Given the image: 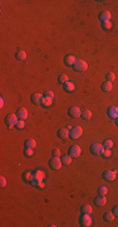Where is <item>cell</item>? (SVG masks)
<instances>
[{
	"mask_svg": "<svg viewBox=\"0 0 118 227\" xmlns=\"http://www.w3.org/2000/svg\"><path fill=\"white\" fill-rule=\"evenodd\" d=\"M44 179V173L41 170H34L33 172V175H32V179H30V183L32 186H34V187H38V184H39L41 180Z\"/></svg>",
	"mask_w": 118,
	"mask_h": 227,
	"instance_id": "cell-1",
	"label": "cell"
},
{
	"mask_svg": "<svg viewBox=\"0 0 118 227\" xmlns=\"http://www.w3.org/2000/svg\"><path fill=\"white\" fill-rule=\"evenodd\" d=\"M73 68L77 71V72H84V71H87V68H88V63L83 60H78L74 63Z\"/></svg>",
	"mask_w": 118,
	"mask_h": 227,
	"instance_id": "cell-2",
	"label": "cell"
},
{
	"mask_svg": "<svg viewBox=\"0 0 118 227\" xmlns=\"http://www.w3.org/2000/svg\"><path fill=\"white\" fill-rule=\"evenodd\" d=\"M82 134H83V129L81 126H74V128H72V130H70L69 138L73 139V140H77V139H79L82 136Z\"/></svg>",
	"mask_w": 118,
	"mask_h": 227,
	"instance_id": "cell-3",
	"label": "cell"
},
{
	"mask_svg": "<svg viewBox=\"0 0 118 227\" xmlns=\"http://www.w3.org/2000/svg\"><path fill=\"white\" fill-rule=\"evenodd\" d=\"M103 150H104L103 144H97V143H94V144L91 145V153L93 155H102Z\"/></svg>",
	"mask_w": 118,
	"mask_h": 227,
	"instance_id": "cell-4",
	"label": "cell"
},
{
	"mask_svg": "<svg viewBox=\"0 0 118 227\" xmlns=\"http://www.w3.org/2000/svg\"><path fill=\"white\" fill-rule=\"evenodd\" d=\"M79 225L82 227H89L92 225V218L89 214H82L79 217Z\"/></svg>",
	"mask_w": 118,
	"mask_h": 227,
	"instance_id": "cell-5",
	"label": "cell"
},
{
	"mask_svg": "<svg viewBox=\"0 0 118 227\" xmlns=\"http://www.w3.org/2000/svg\"><path fill=\"white\" fill-rule=\"evenodd\" d=\"M62 165H63L62 159H59V158H53L52 160L49 162V167L52 168L53 170H59L62 168Z\"/></svg>",
	"mask_w": 118,
	"mask_h": 227,
	"instance_id": "cell-6",
	"label": "cell"
},
{
	"mask_svg": "<svg viewBox=\"0 0 118 227\" xmlns=\"http://www.w3.org/2000/svg\"><path fill=\"white\" fill-rule=\"evenodd\" d=\"M18 115H15V114H10V115H8L5 117V123L8 126H15L16 123H18Z\"/></svg>",
	"mask_w": 118,
	"mask_h": 227,
	"instance_id": "cell-7",
	"label": "cell"
},
{
	"mask_svg": "<svg viewBox=\"0 0 118 227\" xmlns=\"http://www.w3.org/2000/svg\"><path fill=\"white\" fill-rule=\"evenodd\" d=\"M81 153H82V149L78 145H72L69 148V155L72 158H78L81 155Z\"/></svg>",
	"mask_w": 118,
	"mask_h": 227,
	"instance_id": "cell-8",
	"label": "cell"
},
{
	"mask_svg": "<svg viewBox=\"0 0 118 227\" xmlns=\"http://www.w3.org/2000/svg\"><path fill=\"white\" fill-rule=\"evenodd\" d=\"M107 203V198H106V196H102V194H98L94 198V204L96 206H98V207H103L104 204Z\"/></svg>",
	"mask_w": 118,
	"mask_h": 227,
	"instance_id": "cell-9",
	"label": "cell"
},
{
	"mask_svg": "<svg viewBox=\"0 0 118 227\" xmlns=\"http://www.w3.org/2000/svg\"><path fill=\"white\" fill-rule=\"evenodd\" d=\"M70 135V130L68 128H63V129H59L58 130V136L63 139V140H65V139H68Z\"/></svg>",
	"mask_w": 118,
	"mask_h": 227,
	"instance_id": "cell-10",
	"label": "cell"
},
{
	"mask_svg": "<svg viewBox=\"0 0 118 227\" xmlns=\"http://www.w3.org/2000/svg\"><path fill=\"white\" fill-rule=\"evenodd\" d=\"M69 116L70 117H74V119H77V117H81L82 116V111L79 107H70L69 109Z\"/></svg>",
	"mask_w": 118,
	"mask_h": 227,
	"instance_id": "cell-11",
	"label": "cell"
},
{
	"mask_svg": "<svg viewBox=\"0 0 118 227\" xmlns=\"http://www.w3.org/2000/svg\"><path fill=\"white\" fill-rule=\"evenodd\" d=\"M44 99V95H41V94H33L32 95V102L33 104H35V105H41V101H43Z\"/></svg>",
	"mask_w": 118,
	"mask_h": 227,
	"instance_id": "cell-12",
	"label": "cell"
},
{
	"mask_svg": "<svg viewBox=\"0 0 118 227\" xmlns=\"http://www.w3.org/2000/svg\"><path fill=\"white\" fill-rule=\"evenodd\" d=\"M116 177H117V173L114 170H107L103 173V178L106 180H114Z\"/></svg>",
	"mask_w": 118,
	"mask_h": 227,
	"instance_id": "cell-13",
	"label": "cell"
},
{
	"mask_svg": "<svg viewBox=\"0 0 118 227\" xmlns=\"http://www.w3.org/2000/svg\"><path fill=\"white\" fill-rule=\"evenodd\" d=\"M99 20L102 23H104V22H111V13L109 11H102L100 13V15H99Z\"/></svg>",
	"mask_w": 118,
	"mask_h": 227,
	"instance_id": "cell-14",
	"label": "cell"
},
{
	"mask_svg": "<svg viewBox=\"0 0 118 227\" xmlns=\"http://www.w3.org/2000/svg\"><path fill=\"white\" fill-rule=\"evenodd\" d=\"M108 115L112 119H118V107L117 106H111L108 109Z\"/></svg>",
	"mask_w": 118,
	"mask_h": 227,
	"instance_id": "cell-15",
	"label": "cell"
},
{
	"mask_svg": "<svg viewBox=\"0 0 118 227\" xmlns=\"http://www.w3.org/2000/svg\"><path fill=\"white\" fill-rule=\"evenodd\" d=\"M16 114H18V117H19L20 120H25L28 117V111H27V109H24V107L18 109Z\"/></svg>",
	"mask_w": 118,
	"mask_h": 227,
	"instance_id": "cell-16",
	"label": "cell"
},
{
	"mask_svg": "<svg viewBox=\"0 0 118 227\" xmlns=\"http://www.w3.org/2000/svg\"><path fill=\"white\" fill-rule=\"evenodd\" d=\"M15 58L19 61H24L25 58H27V52H25V50H18V52L15 53Z\"/></svg>",
	"mask_w": 118,
	"mask_h": 227,
	"instance_id": "cell-17",
	"label": "cell"
},
{
	"mask_svg": "<svg viewBox=\"0 0 118 227\" xmlns=\"http://www.w3.org/2000/svg\"><path fill=\"white\" fill-rule=\"evenodd\" d=\"M64 62H65V65H68V66H74V63L77 62V60H75L74 56H67L64 58Z\"/></svg>",
	"mask_w": 118,
	"mask_h": 227,
	"instance_id": "cell-18",
	"label": "cell"
},
{
	"mask_svg": "<svg viewBox=\"0 0 118 227\" xmlns=\"http://www.w3.org/2000/svg\"><path fill=\"white\" fill-rule=\"evenodd\" d=\"M81 212H82V214H91L92 213V207L89 204H84V206H82Z\"/></svg>",
	"mask_w": 118,
	"mask_h": 227,
	"instance_id": "cell-19",
	"label": "cell"
},
{
	"mask_svg": "<svg viewBox=\"0 0 118 227\" xmlns=\"http://www.w3.org/2000/svg\"><path fill=\"white\" fill-rule=\"evenodd\" d=\"M63 87H64V90H65L67 92H73V91H74V88H75L73 83L69 82V81H68V82H65L64 85H63Z\"/></svg>",
	"mask_w": 118,
	"mask_h": 227,
	"instance_id": "cell-20",
	"label": "cell"
},
{
	"mask_svg": "<svg viewBox=\"0 0 118 227\" xmlns=\"http://www.w3.org/2000/svg\"><path fill=\"white\" fill-rule=\"evenodd\" d=\"M41 105L44 107H50L53 105V99H49V97H44L43 101H41Z\"/></svg>",
	"mask_w": 118,
	"mask_h": 227,
	"instance_id": "cell-21",
	"label": "cell"
},
{
	"mask_svg": "<svg viewBox=\"0 0 118 227\" xmlns=\"http://www.w3.org/2000/svg\"><path fill=\"white\" fill-rule=\"evenodd\" d=\"M25 146H27V148H32V149H34L35 146H37V141L34 140V139H28V140L25 141Z\"/></svg>",
	"mask_w": 118,
	"mask_h": 227,
	"instance_id": "cell-22",
	"label": "cell"
},
{
	"mask_svg": "<svg viewBox=\"0 0 118 227\" xmlns=\"http://www.w3.org/2000/svg\"><path fill=\"white\" fill-rule=\"evenodd\" d=\"M102 90L104 92H109L112 90V82H109V81H106L104 83H102Z\"/></svg>",
	"mask_w": 118,
	"mask_h": 227,
	"instance_id": "cell-23",
	"label": "cell"
},
{
	"mask_svg": "<svg viewBox=\"0 0 118 227\" xmlns=\"http://www.w3.org/2000/svg\"><path fill=\"white\" fill-rule=\"evenodd\" d=\"M104 220H106L107 222H112L113 220H114V213L113 212H106L104 213Z\"/></svg>",
	"mask_w": 118,
	"mask_h": 227,
	"instance_id": "cell-24",
	"label": "cell"
},
{
	"mask_svg": "<svg viewBox=\"0 0 118 227\" xmlns=\"http://www.w3.org/2000/svg\"><path fill=\"white\" fill-rule=\"evenodd\" d=\"M82 119H84V120H89L91 117H92V112L89 111V110H84V111H82Z\"/></svg>",
	"mask_w": 118,
	"mask_h": 227,
	"instance_id": "cell-25",
	"label": "cell"
},
{
	"mask_svg": "<svg viewBox=\"0 0 118 227\" xmlns=\"http://www.w3.org/2000/svg\"><path fill=\"white\" fill-rule=\"evenodd\" d=\"M62 163L65 164V165H68V164L72 163V157L70 155H64V157L62 158Z\"/></svg>",
	"mask_w": 118,
	"mask_h": 227,
	"instance_id": "cell-26",
	"label": "cell"
},
{
	"mask_svg": "<svg viewBox=\"0 0 118 227\" xmlns=\"http://www.w3.org/2000/svg\"><path fill=\"white\" fill-rule=\"evenodd\" d=\"M113 145H114V143H113V140H104V143H103L104 149H111Z\"/></svg>",
	"mask_w": 118,
	"mask_h": 227,
	"instance_id": "cell-27",
	"label": "cell"
},
{
	"mask_svg": "<svg viewBox=\"0 0 118 227\" xmlns=\"http://www.w3.org/2000/svg\"><path fill=\"white\" fill-rule=\"evenodd\" d=\"M24 155L27 158H32L33 155H34V153H33V149L32 148H25V150H24Z\"/></svg>",
	"mask_w": 118,
	"mask_h": 227,
	"instance_id": "cell-28",
	"label": "cell"
},
{
	"mask_svg": "<svg viewBox=\"0 0 118 227\" xmlns=\"http://www.w3.org/2000/svg\"><path fill=\"white\" fill-rule=\"evenodd\" d=\"M32 175H33V173H30V172H25V173L23 174V179H24V182H30Z\"/></svg>",
	"mask_w": 118,
	"mask_h": 227,
	"instance_id": "cell-29",
	"label": "cell"
},
{
	"mask_svg": "<svg viewBox=\"0 0 118 227\" xmlns=\"http://www.w3.org/2000/svg\"><path fill=\"white\" fill-rule=\"evenodd\" d=\"M102 28L104 29V31H109V29L112 28V23L111 22H104V23H102Z\"/></svg>",
	"mask_w": 118,
	"mask_h": 227,
	"instance_id": "cell-30",
	"label": "cell"
},
{
	"mask_svg": "<svg viewBox=\"0 0 118 227\" xmlns=\"http://www.w3.org/2000/svg\"><path fill=\"white\" fill-rule=\"evenodd\" d=\"M59 82L63 83V85H64L65 82H68V76H65V74H60V76H59Z\"/></svg>",
	"mask_w": 118,
	"mask_h": 227,
	"instance_id": "cell-31",
	"label": "cell"
},
{
	"mask_svg": "<svg viewBox=\"0 0 118 227\" xmlns=\"http://www.w3.org/2000/svg\"><path fill=\"white\" fill-rule=\"evenodd\" d=\"M108 193V189L106 187H99L98 189V194H102V196H106Z\"/></svg>",
	"mask_w": 118,
	"mask_h": 227,
	"instance_id": "cell-32",
	"label": "cell"
},
{
	"mask_svg": "<svg viewBox=\"0 0 118 227\" xmlns=\"http://www.w3.org/2000/svg\"><path fill=\"white\" fill-rule=\"evenodd\" d=\"M111 155H112L111 149H104V150H103V153H102V157H103V158H109Z\"/></svg>",
	"mask_w": 118,
	"mask_h": 227,
	"instance_id": "cell-33",
	"label": "cell"
},
{
	"mask_svg": "<svg viewBox=\"0 0 118 227\" xmlns=\"http://www.w3.org/2000/svg\"><path fill=\"white\" fill-rule=\"evenodd\" d=\"M15 126H16L18 129H24V128H25V120H19L18 123H16Z\"/></svg>",
	"mask_w": 118,
	"mask_h": 227,
	"instance_id": "cell-34",
	"label": "cell"
},
{
	"mask_svg": "<svg viewBox=\"0 0 118 227\" xmlns=\"http://www.w3.org/2000/svg\"><path fill=\"white\" fill-rule=\"evenodd\" d=\"M116 79V74L114 73H107V81H109V82H113Z\"/></svg>",
	"mask_w": 118,
	"mask_h": 227,
	"instance_id": "cell-35",
	"label": "cell"
},
{
	"mask_svg": "<svg viewBox=\"0 0 118 227\" xmlns=\"http://www.w3.org/2000/svg\"><path fill=\"white\" fill-rule=\"evenodd\" d=\"M44 97H49V99H53L54 97V94L52 91H45L44 92Z\"/></svg>",
	"mask_w": 118,
	"mask_h": 227,
	"instance_id": "cell-36",
	"label": "cell"
},
{
	"mask_svg": "<svg viewBox=\"0 0 118 227\" xmlns=\"http://www.w3.org/2000/svg\"><path fill=\"white\" fill-rule=\"evenodd\" d=\"M52 154H53L54 158H59V157H60V150H59V149H54Z\"/></svg>",
	"mask_w": 118,
	"mask_h": 227,
	"instance_id": "cell-37",
	"label": "cell"
},
{
	"mask_svg": "<svg viewBox=\"0 0 118 227\" xmlns=\"http://www.w3.org/2000/svg\"><path fill=\"white\" fill-rule=\"evenodd\" d=\"M0 183H1V187H5L6 186V179L4 178V177H1V178H0Z\"/></svg>",
	"mask_w": 118,
	"mask_h": 227,
	"instance_id": "cell-38",
	"label": "cell"
},
{
	"mask_svg": "<svg viewBox=\"0 0 118 227\" xmlns=\"http://www.w3.org/2000/svg\"><path fill=\"white\" fill-rule=\"evenodd\" d=\"M113 213H114V216H118V204L114 208H113V211H112Z\"/></svg>",
	"mask_w": 118,
	"mask_h": 227,
	"instance_id": "cell-39",
	"label": "cell"
},
{
	"mask_svg": "<svg viewBox=\"0 0 118 227\" xmlns=\"http://www.w3.org/2000/svg\"><path fill=\"white\" fill-rule=\"evenodd\" d=\"M44 187H45V184L43 183V180H41V182H40L39 184H38V188H40V189H43Z\"/></svg>",
	"mask_w": 118,
	"mask_h": 227,
	"instance_id": "cell-40",
	"label": "cell"
},
{
	"mask_svg": "<svg viewBox=\"0 0 118 227\" xmlns=\"http://www.w3.org/2000/svg\"><path fill=\"white\" fill-rule=\"evenodd\" d=\"M117 125H118V119H117Z\"/></svg>",
	"mask_w": 118,
	"mask_h": 227,
	"instance_id": "cell-41",
	"label": "cell"
}]
</instances>
